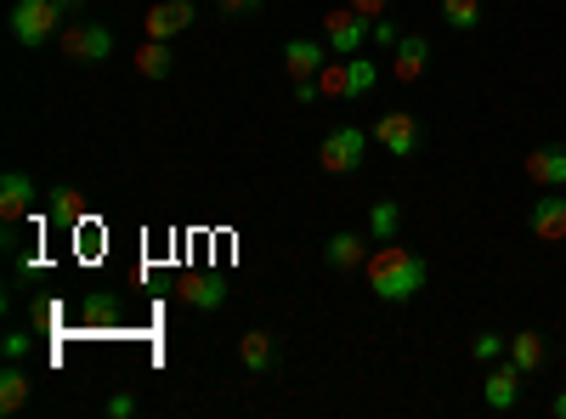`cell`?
Listing matches in <instances>:
<instances>
[{
  "label": "cell",
  "instance_id": "ffe728a7",
  "mask_svg": "<svg viewBox=\"0 0 566 419\" xmlns=\"http://www.w3.org/2000/svg\"><path fill=\"white\" fill-rule=\"evenodd\" d=\"M397 227H402V205H397V199H374V205H368V239H374V244L397 239Z\"/></svg>",
  "mask_w": 566,
  "mask_h": 419
},
{
  "label": "cell",
  "instance_id": "836d02e7",
  "mask_svg": "<svg viewBox=\"0 0 566 419\" xmlns=\"http://www.w3.org/2000/svg\"><path fill=\"white\" fill-rule=\"evenodd\" d=\"M555 419H566V386L555 391Z\"/></svg>",
  "mask_w": 566,
  "mask_h": 419
},
{
  "label": "cell",
  "instance_id": "603a6c76",
  "mask_svg": "<svg viewBox=\"0 0 566 419\" xmlns=\"http://www.w3.org/2000/svg\"><path fill=\"white\" fill-rule=\"evenodd\" d=\"M45 199H52V221H63V227H80V216H85V199H80L74 188H52Z\"/></svg>",
  "mask_w": 566,
  "mask_h": 419
},
{
  "label": "cell",
  "instance_id": "9c48e42d",
  "mask_svg": "<svg viewBox=\"0 0 566 419\" xmlns=\"http://www.w3.org/2000/svg\"><path fill=\"white\" fill-rule=\"evenodd\" d=\"M335 57L328 52V40H306V34H295L290 45H283V69H290V80H317V69Z\"/></svg>",
  "mask_w": 566,
  "mask_h": 419
},
{
  "label": "cell",
  "instance_id": "44dd1931",
  "mask_svg": "<svg viewBox=\"0 0 566 419\" xmlns=\"http://www.w3.org/2000/svg\"><path fill=\"white\" fill-rule=\"evenodd\" d=\"M374 85H380V63H368L363 52L346 57V97H368Z\"/></svg>",
  "mask_w": 566,
  "mask_h": 419
},
{
  "label": "cell",
  "instance_id": "e0dca14e",
  "mask_svg": "<svg viewBox=\"0 0 566 419\" xmlns=\"http://www.w3.org/2000/svg\"><path fill=\"white\" fill-rule=\"evenodd\" d=\"M130 69H136L142 80H170V69H176L170 40H142L136 52H130Z\"/></svg>",
  "mask_w": 566,
  "mask_h": 419
},
{
  "label": "cell",
  "instance_id": "30bf717a",
  "mask_svg": "<svg viewBox=\"0 0 566 419\" xmlns=\"http://www.w3.org/2000/svg\"><path fill=\"white\" fill-rule=\"evenodd\" d=\"M424 63H431V40H424V34H402V40L391 45V74H397V85L424 80Z\"/></svg>",
  "mask_w": 566,
  "mask_h": 419
},
{
  "label": "cell",
  "instance_id": "4fadbf2b",
  "mask_svg": "<svg viewBox=\"0 0 566 419\" xmlns=\"http://www.w3.org/2000/svg\"><path fill=\"white\" fill-rule=\"evenodd\" d=\"M239 363H244V375L266 380L272 368H277V335H266V329H250V335H239Z\"/></svg>",
  "mask_w": 566,
  "mask_h": 419
},
{
  "label": "cell",
  "instance_id": "7a4b0ae2",
  "mask_svg": "<svg viewBox=\"0 0 566 419\" xmlns=\"http://www.w3.org/2000/svg\"><path fill=\"white\" fill-rule=\"evenodd\" d=\"M7 23H12V40L23 45V52H34V45H45V40H57V34H63L69 12L57 7V0H18Z\"/></svg>",
  "mask_w": 566,
  "mask_h": 419
},
{
  "label": "cell",
  "instance_id": "83f0119b",
  "mask_svg": "<svg viewBox=\"0 0 566 419\" xmlns=\"http://www.w3.org/2000/svg\"><path fill=\"white\" fill-rule=\"evenodd\" d=\"M397 40H402V34H397V23H391V18H374V45H386V52H391Z\"/></svg>",
  "mask_w": 566,
  "mask_h": 419
},
{
  "label": "cell",
  "instance_id": "cb8c5ba5",
  "mask_svg": "<svg viewBox=\"0 0 566 419\" xmlns=\"http://www.w3.org/2000/svg\"><path fill=\"white\" fill-rule=\"evenodd\" d=\"M317 91H323V97H346V57H328L317 69Z\"/></svg>",
  "mask_w": 566,
  "mask_h": 419
},
{
  "label": "cell",
  "instance_id": "d6986e66",
  "mask_svg": "<svg viewBox=\"0 0 566 419\" xmlns=\"http://www.w3.org/2000/svg\"><path fill=\"white\" fill-rule=\"evenodd\" d=\"M544 357H549V346H544V335H538V329L510 335V363L522 368V375H538V368H544Z\"/></svg>",
  "mask_w": 566,
  "mask_h": 419
},
{
  "label": "cell",
  "instance_id": "52a82bcc",
  "mask_svg": "<svg viewBox=\"0 0 566 419\" xmlns=\"http://www.w3.org/2000/svg\"><path fill=\"white\" fill-rule=\"evenodd\" d=\"M193 23H199L193 0H159V7L142 12V34H148V40H176V34H187Z\"/></svg>",
  "mask_w": 566,
  "mask_h": 419
},
{
  "label": "cell",
  "instance_id": "7402d4cb",
  "mask_svg": "<svg viewBox=\"0 0 566 419\" xmlns=\"http://www.w3.org/2000/svg\"><path fill=\"white\" fill-rule=\"evenodd\" d=\"M442 23L459 29V34L476 29V23H482V0H442Z\"/></svg>",
  "mask_w": 566,
  "mask_h": 419
},
{
  "label": "cell",
  "instance_id": "277c9868",
  "mask_svg": "<svg viewBox=\"0 0 566 419\" xmlns=\"http://www.w3.org/2000/svg\"><path fill=\"white\" fill-rule=\"evenodd\" d=\"M368 136L374 130H363V125H335L317 143V165L328 170V176H352L357 165H363V154H368Z\"/></svg>",
  "mask_w": 566,
  "mask_h": 419
},
{
  "label": "cell",
  "instance_id": "9a60e30c",
  "mask_svg": "<svg viewBox=\"0 0 566 419\" xmlns=\"http://www.w3.org/2000/svg\"><path fill=\"white\" fill-rule=\"evenodd\" d=\"M368 244L374 239H363V232H335V239L323 244V261L335 272H363L368 266Z\"/></svg>",
  "mask_w": 566,
  "mask_h": 419
},
{
  "label": "cell",
  "instance_id": "d4e9b609",
  "mask_svg": "<svg viewBox=\"0 0 566 419\" xmlns=\"http://www.w3.org/2000/svg\"><path fill=\"white\" fill-rule=\"evenodd\" d=\"M80 323H97V329H103V323H119V301L114 295H91L80 306Z\"/></svg>",
  "mask_w": 566,
  "mask_h": 419
},
{
  "label": "cell",
  "instance_id": "7c38bea8",
  "mask_svg": "<svg viewBox=\"0 0 566 419\" xmlns=\"http://www.w3.org/2000/svg\"><path fill=\"white\" fill-rule=\"evenodd\" d=\"M522 170H527L533 188H566V148H560V143H544V148L527 154Z\"/></svg>",
  "mask_w": 566,
  "mask_h": 419
},
{
  "label": "cell",
  "instance_id": "f1b7e54d",
  "mask_svg": "<svg viewBox=\"0 0 566 419\" xmlns=\"http://www.w3.org/2000/svg\"><path fill=\"white\" fill-rule=\"evenodd\" d=\"M352 12H363V18L374 23V18H386V12H391V0H352Z\"/></svg>",
  "mask_w": 566,
  "mask_h": 419
},
{
  "label": "cell",
  "instance_id": "5b68a950",
  "mask_svg": "<svg viewBox=\"0 0 566 419\" xmlns=\"http://www.w3.org/2000/svg\"><path fill=\"white\" fill-rule=\"evenodd\" d=\"M368 34H374V23L363 12H352V7L323 12V40H328V52H335V57H357L368 45Z\"/></svg>",
  "mask_w": 566,
  "mask_h": 419
},
{
  "label": "cell",
  "instance_id": "ba28073f",
  "mask_svg": "<svg viewBox=\"0 0 566 419\" xmlns=\"http://www.w3.org/2000/svg\"><path fill=\"white\" fill-rule=\"evenodd\" d=\"M527 227H533L538 244H566V199H560V188H549V199H533Z\"/></svg>",
  "mask_w": 566,
  "mask_h": 419
},
{
  "label": "cell",
  "instance_id": "484cf974",
  "mask_svg": "<svg viewBox=\"0 0 566 419\" xmlns=\"http://www.w3.org/2000/svg\"><path fill=\"white\" fill-rule=\"evenodd\" d=\"M504 352H510V341H504V335H493V329L470 341V357H476V363H499Z\"/></svg>",
  "mask_w": 566,
  "mask_h": 419
},
{
  "label": "cell",
  "instance_id": "f546056e",
  "mask_svg": "<svg viewBox=\"0 0 566 419\" xmlns=\"http://www.w3.org/2000/svg\"><path fill=\"white\" fill-rule=\"evenodd\" d=\"M295 103H301V108L323 103V91H317V80H295Z\"/></svg>",
  "mask_w": 566,
  "mask_h": 419
},
{
  "label": "cell",
  "instance_id": "ac0fdd59",
  "mask_svg": "<svg viewBox=\"0 0 566 419\" xmlns=\"http://www.w3.org/2000/svg\"><path fill=\"white\" fill-rule=\"evenodd\" d=\"M515 397H522V368H515V363H499L493 375H488V408H493V413H510Z\"/></svg>",
  "mask_w": 566,
  "mask_h": 419
},
{
  "label": "cell",
  "instance_id": "3957f363",
  "mask_svg": "<svg viewBox=\"0 0 566 419\" xmlns=\"http://www.w3.org/2000/svg\"><path fill=\"white\" fill-rule=\"evenodd\" d=\"M57 45H63V57H69V63L97 69V63H108V57H114V29L91 23V18H69V23H63V34H57Z\"/></svg>",
  "mask_w": 566,
  "mask_h": 419
},
{
  "label": "cell",
  "instance_id": "d6a6232c",
  "mask_svg": "<svg viewBox=\"0 0 566 419\" xmlns=\"http://www.w3.org/2000/svg\"><path fill=\"white\" fill-rule=\"evenodd\" d=\"M57 7H63L69 18H80V12H85V0H57Z\"/></svg>",
  "mask_w": 566,
  "mask_h": 419
},
{
  "label": "cell",
  "instance_id": "4316f807",
  "mask_svg": "<svg viewBox=\"0 0 566 419\" xmlns=\"http://www.w3.org/2000/svg\"><path fill=\"white\" fill-rule=\"evenodd\" d=\"M216 12L221 18H250V12H261V0H216Z\"/></svg>",
  "mask_w": 566,
  "mask_h": 419
},
{
  "label": "cell",
  "instance_id": "5bb4252c",
  "mask_svg": "<svg viewBox=\"0 0 566 419\" xmlns=\"http://www.w3.org/2000/svg\"><path fill=\"white\" fill-rule=\"evenodd\" d=\"M181 301L193 306V312H221V306H227V277H221V272L181 277Z\"/></svg>",
  "mask_w": 566,
  "mask_h": 419
},
{
  "label": "cell",
  "instance_id": "1f68e13d",
  "mask_svg": "<svg viewBox=\"0 0 566 419\" xmlns=\"http://www.w3.org/2000/svg\"><path fill=\"white\" fill-rule=\"evenodd\" d=\"M108 413H114V419H130V413H136V397H130V391L108 397Z\"/></svg>",
  "mask_w": 566,
  "mask_h": 419
},
{
  "label": "cell",
  "instance_id": "8fae6325",
  "mask_svg": "<svg viewBox=\"0 0 566 419\" xmlns=\"http://www.w3.org/2000/svg\"><path fill=\"white\" fill-rule=\"evenodd\" d=\"M23 216H34V181L23 170H7L0 176V221L18 227Z\"/></svg>",
  "mask_w": 566,
  "mask_h": 419
},
{
  "label": "cell",
  "instance_id": "4dcf8cb0",
  "mask_svg": "<svg viewBox=\"0 0 566 419\" xmlns=\"http://www.w3.org/2000/svg\"><path fill=\"white\" fill-rule=\"evenodd\" d=\"M29 352H34V335H7V357L12 363H23Z\"/></svg>",
  "mask_w": 566,
  "mask_h": 419
},
{
  "label": "cell",
  "instance_id": "6da1fadb",
  "mask_svg": "<svg viewBox=\"0 0 566 419\" xmlns=\"http://www.w3.org/2000/svg\"><path fill=\"white\" fill-rule=\"evenodd\" d=\"M363 277H368V290L380 295V301L408 306V301L424 290V277H431V266H424V255H419V250H408V244L386 239V244H374V250H368Z\"/></svg>",
  "mask_w": 566,
  "mask_h": 419
},
{
  "label": "cell",
  "instance_id": "2e32d148",
  "mask_svg": "<svg viewBox=\"0 0 566 419\" xmlns=\"http://www.w3.org/2000/svg\"><path fill=\"white\" fill-rule=\"evenodd\" d=\"M29 397H34V375H29L23 363H12V357H7V368H0V413L29 408Z\"/></svg>",
  "mask_w": 566,
  "mask_h": 419
},
{
  "label": "cell",
  "instance_id": "8992f818",
  "mask_svg": "<svg viewBox=\"0 0 566 419\" xmlns=\"http://www.w3.org/2000/svg\"><path fill=\"white\" fill-rule=\"evenodd\" d=\"M374 143H380L386 154H397V159H413L419 154V119L408 108H386L380 119H374Z\"/></svg>",
  "mask_w": 566,
  "mask_h": 419
}]
</instances>
